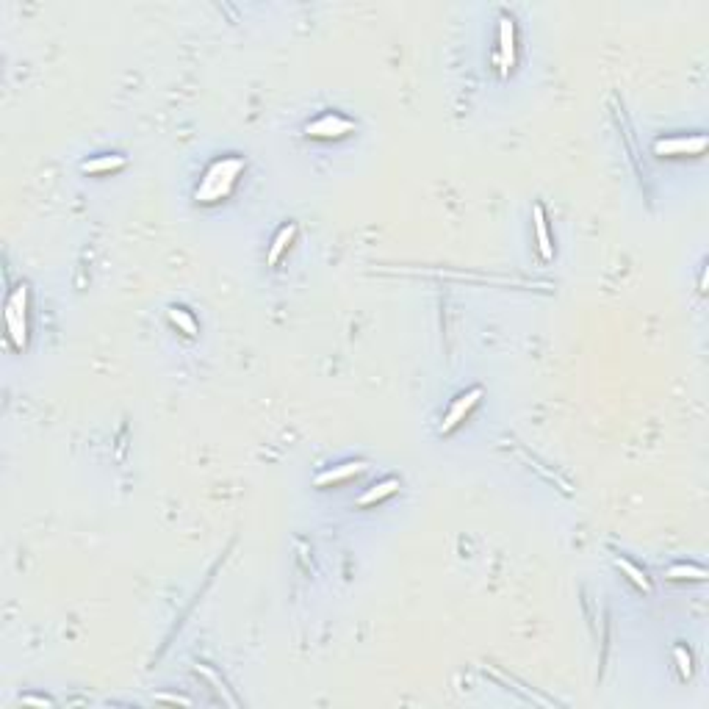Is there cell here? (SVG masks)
Instances as JSON below:
<instances>
[{
  "instance_id": "obj_1",
  "label": "cell",
  "mask_w": 709,
  "mask_h": 709,
  "mask_svg": "<svg viewBox=\"0 0 709 709\" xmlns=\"http://www.w3.org/2000/svg\"><path fill=\"white\" fill-rule=\"evenodd\" d=\"M241 172H244V161L241 158H219V161H214L208 166V172L202 175L197 192H194L197 202L211 205V202H219V200L230 197Z\"/></svg>"
},
{
  "instance_id": "obj_2",
  "label": "cell",
  "mask_w": 709,
  "mask_h": 709,
  "mask_svg": "<svg viewBox=\"0 0 709 709\" xmlns=\"http://www.w3.org/2000/svg\"><path fill=\"white\" fill-rule=\"evenodd\" d=\"M25 302H28V289L20 286V289L11 294L8 305H6V324H8V335L14 341L17 350L25 347L28 341V322H25Z\"/></svg>"
},
{
  "instance_id": "obj_3",
  "label": "cell",
  "mask_w": 709,
  "mask_h": 709,
  "mask_svg": "<svg viewBox=\"0 0 709 709\" xmlns=\"http://www.w3.org/2000/svg\"><path fill=\"white\" fill-rule=\"evenodd\" d=\"M707 150V136H674L654 142L657 156H701Z\"/></svg>"
},
{
  "instance_id": "obj_4",
  "label": "cell",
  "mask_w": 709,
  "mask_h": 709,
  "mask_svg": "<svg viewBox=\"0 0 709 709\" xmlns=\"http://www.w3.org/2000/svg\"><path fill=\"white\" fill-rule=\"evenodd\" d=\"M480 396H483V388H471V391L460 393V396L454 399V405L449 408V413H446L444 424H441V432H444V435H449L451 430H457V427H460V421H466V416L477 408Z\"/></svg>"
},
{
  "instance_id": "obj_5",
  "label": "cell",
  "mask_w": 709,
  "mask_h": 709,
  "mask_svg": "<svg viewBox=\"0 0 709 709\" xmlns=\"http://www.w3.org/2000/svg\"><path fill=\"white\" fill-rule=\"evenodd\" d=\"M305 130H308V136H313V139H341V136L352 133L354 122L352 120L338 117V114H324V117H319L316 122H311Z\"/></svg>"
},
{
  "instance_id": "obj_6",
  "label": "cell",
  "mask_w": 709,
  "mask_h": 709,
  "mask_svg": "<svg viewBox=\"0 0 709 709\" xmlns=\"http://www.w3.org/2000/svg\"><path fill=\"white\" fill-rule=\"evenodd\" d=\"M499 23H502L499 25V67H502V75H507L510 67L516 64V28L510 17H502Z\"/></svg>"
},
{
  "instance_id": "obj_7",
  "label": "cell",
  "mask_w": 709,
  "mask_h": 709,
  "mask_svg": "<svg viewBox=\"0 0 709 709\" xmlns=\"http://www.w3.org/2000/svg\"><path fill=\"white\" fill-rule=\"evenodd\" d=\"M399 490V480H393V477H388V480H383V483H377V485H371L360 499H357V505L360 507H369V505H374V502H383V499H388V496H393Z\"/></svg>"
},
{
  "instance_id": "obj_8",
  "label": "cell",
  "mask_w": 709,
  "mask_h": 709,
  "mask_svg": "<svg viewBox=\"0 0 709 709\" xmlns=\"http://www.w3.org/2000/svg\"><path fill=\"white\" fill-rule=\"evenodd\" d=\"M360 471H366V463H347V466H338V468H330L316 477V485H330V483H344L350 477H357Z\"/></svg>"
},
{
  "instance_id": "obj_9",
  "label": "cell",
  "mask_w": 709,
  "mask_h": 709,
  "mask_svg": "<svg viewBox=\"0 0 709 709\" xmlns=\"http://www.w3.org/2000/svg\"><path fill=\"white\" fill-rule=\"evenodd\" d=\"M535 230H538V250H541V258L551 260V241H548V227H546V214H543V205H535Z\"/></svg>"
},
{
  "instance_id": "obj_10",
  "label": "cell",
  "mask_w": 709,
  "mask_h": 709,
  "mask_svg": "<svg viewBox=\"0 0 709 709\" xmlns=\"http://www.w3.org/2000/svg\"><path fill=\"white\" fill-rule=\"evenodd\" d=\"M125 166V158L122 156H100V158H92V161H83L81 169L89 172V175H100V172H117Z\"/></svg>"
},
{
  "instance_id": "obj_11",
  "label": "cell",
  "mask_w": 709,
  "mask_h": 709,
  "mask_svg": "<svg viewBox=\"0 0 709 709\" xmlns=\"http://www.w3.org/2000/svg\"><path fill=\"white\" fill-rule=\"evenodd\" d=\"M294 236H296V225L280 227V233H277V238L272 241V250H269V263H272V266H275V263L280 260V255L289 250V244L294 241Z\"/></svg>"
},
{
  "instance_id": "obj_12",
  "label": "cell",
  "mask_w": 709,
  "mask_h": 709,
  "mask_svg": "<svg viewBox=\"0 0 709 709\" xmlns=\"http://www.w3.org/2000/svg\"><path fill=\"white\" fill-rule=\"evenodd\" d=\"M169 322L175 327H180L186 335H197V322L192 319V313L183 311V308H169Z\"/></svg>"
},
{
  "instance_id": "obj_13",
  "label": "cell",
  "mask_w": 709,
  "mask_h": 709,
  "mask_svg": "<svg viewBox=\"0 0 709 709\" xmlns=\"http://www.w3.org/2000/svg\"><path fill=\"white\" fill-rule=\"evenodd\" d=\"M615 565H618V568H621V571H623V574H626V577H629V580L635 582V584H638V587H643L645 593H648V590H651V582L645 580V574H643V571H640V568H635V565H632V563H629V560H623V557H615Z\"/></svg>"
},
{
  "instance_id": "obj_14",
  "label": "cell",
  "mask_w": 709,
  "mask_h": 709,
  "mask_svg": "<svg viewBox=\"0 0 709 709\" xmlns=\"http://www.w3.org/2000/svg\"><path fill=\"white\" fill-rule=\"evenodd\" d=\"M668 580H707V571L704 568H693V565H674L668 568Z\"/></svg>"
},
{
  "instance_id": "obj_15",
  "label": "cell",
  "mask_w": 709,
  "mask_h": 709,
  "mask_svg": "<svg viewBox=\"0 0 709 709\" xmlns=\"http://www.w3.org/2000/svg\"><path fill=\"white\" fill-rule=\"evenodd\" d=\"M674 654H676L679 674H681V679H690V676H693V659H690V654H687V651H684L681 645H679Z\"/></svg>"
},
{
  "instance_id": "obj_16",
  "label": "cell",
  "mask_w": 709,
  "mask_h": 709,
  "mask_svg": "<svg viewBox=\"0 0 709 709\" xmlns=\"http://www.w3.org/2000/svg\"><path fill=\"white\" fill-rule=\"evenodd\" d=\"M158 701H169V704H183V707H189L192 701L189 698H183V696H166V693H161V696H156Z\"/></svg>"
},
{
  "instance_id": "obj_17",
  "label": "cell",
  "mask_w": 709,
  "mask_h": 709,
  "mask_svg": "<svg viewBox=\"0 0 709 709\" xmlns=\"http://www.w3.org/2000/svg\"><path fill=\"white\" fill-rule=\"evenodd\" d=\"M23 704H36V707H50V701H47V698H31V696H28V698H23Z\"/></svg>"
}]
</instances>
